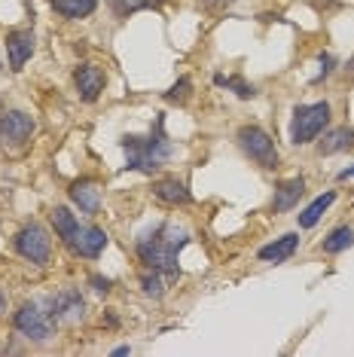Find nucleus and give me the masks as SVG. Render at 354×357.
Masks as SVG:
<instances>
[{
  "label": "nucleus",
  "mask_w": 354,
  "mask_h": 357,
  "mask_svg": "<svg viewBox=\"0 0 354 357\" xmlns=\"http://www.w3.org/2000/svg\"><path fill=\"white\" fill-rule=\"evenodd\" d=\"M119 147L125 150V168L128 172H144V174H153L171 159V141L165 135V116L159 113L156 116V126L150 128L147 135H123Z\"/></svg>",
  "instance_id": "f257e3e1"
},
{
  "label": "nucleus",
  "mask_w": 354,
  "mask_h": 357,
  "mask_svg": "<svg viewBox=\"0 0 354 357\" xmlns=\"http://www.w3.org/2000/svg\"><path fill=\"white\" fill-rule=\"evenodd\" d=\"M187 241H190L187 229H177L174 223H165L153 235H144L138 241V257L147 269L162 272L165 278H177V275H180L177 254H180V248L187 245Z\"/></svg>",
  "instance_id": "f03ea898"
},
{
  "label": "nucleus",
  "mask_w": 354,
  "mask_h": 357,
  "mask_svg": "<svg viewBox=\"0 0 354 357\" xmlns=\"http://www.w3.org/2000/svg\"><path fill=\"white\" fill-rule=\"evenodd\" d=\"M327 123H330V104L327 101L296 104V107H293V119H291V144H296V147L311 144L327 128Z\"/></svg>",
  "instance_id": "7ed1b4c3"
},
{
  "label": "nucleus",
  "mask_w": 354,
  "mask_h": 357,
  "mask_svg": "<svg viewBox=\"0 0 354 357\" xmlns=\"http://www.w3.org/2000/svg\"><path fill=\"white\" fill-rule=\"evenodd\" d=\"M236 137H238L241 153L251 156L260 168H266V172H275L278 168V150L269 132H263L260 126H241Z\"/></svg>",
  "instance_id": "20e7f679"
},
{
  "label": "nucleus",
  "mask_w": 354,
  "mask_h": 357,
  "mask_svg": "<svg viewBox=\"0 0 354 357\" xmlns=\"http://www.w3.org/2000/svg\"><path fill=\"white\" fill-rule=\"evenodd\" d=\"M13 248H15V254L25 257L28 263H34V266H46L49 263V257H52L49 235H46V229L43 226H37V223H31V226H25V229L15 232Z\"/></svg>",
  "instance_id": "39448f33"
},
{
  "label": "nucleus",
  "mask_w": 354,
  "mask_h": 357,
  "mask_svg": "<svg viewBox=\"0 0 354 357\" xmlns=\"http://www.w3.org/2000/svg\"><path fill=\"white\" fill-rule=\"evenodd\" d=\"M34 116L25 110H3L0 113V144L10 150H19L25 147L31 141V135H34Z\"/></svg>",
  "instance_id": "423d86ee"
},
{
  "label": "nucleus",
  "mask_w": 354,
  "mask_h": 357,
  "mask_svg": "<svg viewBox=\"0 0 354 357\" xmlns=\"http://www.w3.org/2000/svg\"><path fill=\"white\" fill-rule=\"evenodd\" d=\"M15 330L22 333L25 339H31V342H46V339L52 336V318L46 312H40V305L34 303H25L15 312Z\"/></svg>",
  "instance_id": "0eeeda50"
},
{
  "label": "nucleus",
  "mask_w": 354,
  "mask_h": 357,
  "mask_svg": "<svg viewBox=\"0 0 354 357\" xmlns=\"http://www.w3.org/2000/svg\"><path fill=\"white\" fill-rule=\"evenodd\" d=\"M74 86H77L79 101L95 104L101 98L104 86H107V74H104V68H98V64L83 61V64H77L74 68Z\"/></svg>",
  "instance_id": "6e6552de"
},
{
  "label": "nucleus",
  "mask_w": 354,
  "mask_h": 357,
  "mask_svg": "<svg viewBox=\"0 0 354 357\" xmlns=\"http://www.w3.org/2000/svg\"><path fill=\"white\" fill-rule=\"evenodd\" d=\"M49 318L59 324H77L86 318V299L79 296L77 287H64L49 299Z\"/></svg>",
  "instance_id": "1a4fd4ad"
},
{
  "label": "nucleus",
  "mask_w": 354,
  "mask_h": 357,
  "mask_svg": "<svg viewBox=\"0 0 354 357\" xmlns=\"http://www.w3.org/2000/svg\"><path fill=\"white\" fill-rule=\"evenodd\" d=\"M37 50V37L31 28H13L10 34H6V55H10V70L19 74L22 68H25V61L34 55Z\"/></svg>",
  "instance_id": "9d476101"
},
{
  "label": "nucleus",
  "mask_w": 354,
  "mask_h": 357,
  "mask_svg": "<svg viewBox=\"0 0 354 357\" xmlns=\"http://www.w3.org/2000/svg\"><path fill=\"white\" fill-rule=\"evenodd\" d=\"M107 232L98 229V226H79L74 232V238H70V250H74L77 257H86V259H98L104 254V248H107Z\"/></svg>",
  "instance_id": "9b49d317"
},
{
  "label": "nucleus",
  "mask_w": 354,
  "mask_h": 357,
  "mask_svg": "<svg viewBox=\"0 0 354 357\" xmlns=\"http://www.w3.org/2000/svg\"><path fill=\"white\" fill-rule=\"evenodd\" d=\"M68 196L79 211H83V214H98L101 190H98V183H95L92 177H79V181H74L70 183V190H68Z\"/></svg>",
  "instance_id": "f8f14e48"
},
{
  "label": "nucleus",
  "mask_w": 354,
  "mask_h": 357,
  "mask_svg": "<svg viewBox=\"0 0 354 357\" xmlns=\"http://www.w3.org/2000/svg\"><path fill=\"white\" fill-rule=\"evenodd\" d=\"M305 196V181L302 177H291V181H281L275 186V196H272V208L275 214H284V211H293L300 205V199Z\"/></svg>",
  "instance_id": "ddd939ff"
},
{
  "label": "nucleus",
  "mask_w": 354,
  "mask_h": 357,
  "mask_svg": "<svg viewBox=\"0 0 354 357\" xmlns=\"http://www.w3.org/2000/svg\"><path fill=\"white\" fill-rule=\"evenodd\" d=\"M296 248H300V235L287 232V235H281V238L269 241V245H263L256 250V257H260L263 263H284V259H291L296 254Z\"/></svg>",
  "instance_id": "4468645a"
},
{
  "label": "nucleus",
  "mask_w": 354,
  "mask_h": 357,
  "mask_svg": "<svg viewBox=\"0 0 354 357\" xmlns=\"http://www.w3.org/2000/svg\"><path fill=\"white\" fill-rule=\"evenodd\" d=\"M153 196L162 202V205H190L192 202L187 183L177 181V177H162V181H156L153 183Z\"/></svg>",
  "instance_id": "2eb2a0df"
},
{
  "label": "nucleus",
  "mask_w": 354,
  "mask_h": 357,
  "mask_svg": "<svg viewBox=\"0 0 354 357\" xmlns=\"http://www.w3.org/2000/svg\"><path fill=\"white\" fill-rule=\"evenodd\" d=\"M354 147V128L348 126H339L333 132L324 135V141L318 144V153L321 156H333V153H342V150H351Z\"/></svg>",
  "instance_id": "dca6fc26"
},
{
  "label": "nucleus",
  "mask_w": 354,
  "mask_h": 357,
  "mask_svg": "<svg viewBox=\"0 0 354 357\" xmlns=\"http://www.w3.org/2000/svg\"><path fill=\"white\" fill-rule=\"evenodd\" d=\"M49 220H52V229L55 235L64 241V245H70V238H74V232L79 229V220L74 217V211H70L68 205H55L52 208V214H49Z\"/></svg>",
  "instance_id": "f3484780"
},
{
  "label": "nucleus",
  "mask_w": 354,
  "mask_h": 357,
  "mask_svg": "<svg viewBox=\"0 0 354 357\" xmlns=\"http://www.w3.org/2000/svg\"><path fill=\"white\" fill-rule=\"evenodd\" d=\"M336 202V192L333 190H327L324 196H318L311 205H305L300 214H296V220H300V229H311V226H318V220L327 214V208Z\"/></svg>",
  "instance_id": "a211bd4d"
},
{
  "label": "nucleus",
  "mask_w": 354,
  "mask_h": 357,
  "mask_svg": "<svg viewBox=\"0 0 354 357\" xmlns=\"http://www.w3.org/2000/svg\"><path fill=\"white\" fill-rule=\"evenodd\" d=\"M49 3L64 19H86L98 10V0H49Z\"/></svg>",
  "instance_id": "6ab92c4d"
},
{
  "label": "nucleus",
  "mask_w": 354,
  "mask_h": 357,
  "mask_svg": "<svg viewBox=\"0 0 354 357\" xmlns=\"http://www.w3.org/2000/svg\"><path fill=\"white\" fill-rule=\"evenodd\" d=\"M348 248H354V226H336L324 238V245H321L324 254H342Z\"/></svg>",
  "instance_id": "aec40b11"
},
{
  "label": "nucleus",
  "mask_w": 354,
  "mask_h": 357,
  "mask_svg": "<svg viewBox=\"0 0 354 357\" xmlns=\"http://www.w3.org/2000/svg\"><path fill=\"white\" fill-rule=\"evenodd\" d=\"M214 83H217V86H226L229 92H236L241 101H251L254 95H256V89L247 83V79H241V77H223V74H217Z\"/></svg>",
  "instance_id": "412c9836"
},
{
  "label": "nucleus",
  "mask_w": 354,
  "mask_h": 357,
  "mask_svg": "<svg viewBox=\"0 0 354 357\" xmlns=\"http://www.w3.org/2000/svg\"><path fill=\"white\" fill-rule=\"evenodd\" d=\"M110 10H114L119 19H125V15L132 13H141V10H153V6H159V0H107Z\"/></svg>",
  "instance_id": "4be33fe9"
},
{
  "label": "nucleus",
  "mask_w": 354,
  "mask_h": 357,
  "mask_svg": "<svg viewBox=\"0 0 354 357\" xmlns=\"http://www.w3.org/2000/svg\"><path fill=\"white\" fill-rule=\"evenodd\" d=\"M141 290H144V296H153V299H159V296H165V275L162 272H144L141 275Z\"/></svg>",
  "instance_id": "5701e85b"
},
{
  "label": "nucleus",
  "mask_w": 354,
  "mask_h": 357,
  "mask_svg": "<svg viewBox=\"0 0 354 357\" xmlns=\"http://www.w3.org/2000/svg\"><path fill=\"white\" fill-rule=\"evenodd\" d=\"M190 95H192V79H190V77H180V79H177V83L162 95V98H165L168 104H177V107H180V104L190 101Z\"/></svg>",
  "instance_id": "b1692460"
},
{
  "label": "nucleus",
  "mask_w": 354,
  "mask_h": 357,
  "mask_svg": "<svg viewBox=\"0 0 354 357\" xmlns=\"http://www.w3.org/2000/svg\"><path fill=\"white\" fill-rule=\"evenodd\" d=\"M318 61H321V74L315 77V83H321V79H324V77H330V70H333V55H330V52H321L318 55Z\"/></svg>",
  "instance_id": "393cba45"
},
{
  "label": "nucleus",
  "mask_w": 354,
  "mask_h": 357,
  "mask_svg": "<svg viewBox=\"0 0 354 357\" xmlns=\"http://www.w3.org/2000/svg\"><path fill=\"white\" fill-rule=\"evenodd\" d=\"M92 284H95V290H98V294H107L114 281H110V278H101V275H92Z\"/></svg>",
  "instance_id": "a878e982"
},
{
  "label": "nucleus",
  "mask_w": 354,
  "mask_h": 357,
  "mask_svg": "<svg viewBox=\"0 0 354 357\" xmlns=\"http://www.w3.org/2000/svg\"><path fill=\"white\" fill-rule=\"evenodd\" d=\"M202 3L208 6V10H226V6H232L236 0H202Z\"/></svg>",
  "instance_id": "bb28decb"
},
{
  "label": "nucleus",
  "mask_w": 354,
  "mask_h": 357,
  "mask_svg": "<svg viewBox=\"0 0 354 357\" xmlns=\"http://www.w3.org/2000/svg\"><path fill=\"white\" fill-rule=\"evenodd\" d=\"M336 177H339V181H354V165H351V168H345V172H339Z\"/></svg>",
  "instance_id": "cd10ccee"
},
{
  "label": "nucleus",
  "mask_w": 354,
  "mask_h": 357,
  "mask_svg": "<svg viewBox=\"0 0 354 357\" xmlns=\"http://www.w3.org/2000/svg\"><path fill=\"white\" fill-rule=\"evenodd\" d=\"M125 354H132V348H128V345H119V348H114V357H125Z\"/></svg>",
  "instance_id": "c85d7f7f"
},
{
  "label": "nucleus",
  "mask_w": 354,
  "mask_h": 357,
  "mask_svg": "<svg viewBox=\"0 0 354 357\" xmlns=\"http://www.w3.org/2000/svg\"><path fill=\"white\" fill-rule=\"evenodd\" d=\"M6 308V296H3V290H0V312Z\"/></svg>",
  "instance_id": "c756f323"
},
{
  "label": "nucleus",
  "mask_w": 354,
  "mask_h": 357,
  "mask_svg": "<svg viewBox=\"0 0 354 357\" xmlns=\"http://www.w3.org/2000/svg\"><path fill=\"white\" fill-rule=\"evenodd\" d=\"M348 70H351V74H354V55H351V59H348Z\"/></svg>",
  "instance_id": "7c9ffc66"
},
{
  "label": "nucleus",
  "mask_w": 354,
  "mask_h": 357,
  "mask_svg": "<svg viewBox=\"0 0 354 357\" xmlns=\"http://www.w3.org/2000/svg\"><path fill=\"white\" fill-rule=\"evenodd\" d=\"M0 113H3V101H0Z\"/></svg>",
  "instance_id": "2f4dec72"
}]
</instances>
